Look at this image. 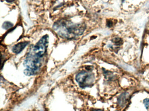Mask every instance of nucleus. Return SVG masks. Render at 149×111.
Instances as JSON below:
<instances>
[{
	"mask_svg": "<svg viewBox=\"0 0 149 111\" xmlns=\"http://www.w3.org/2000/svg\"><path fill=\"white\" fill-rule=\"evenodd\" d=\"M53 28L62 38L72 39L82 35L86 29V25L84 23H74L71 21L62 19L54 23Z\"/></svg>",
	"mask_w": 149,
	"mask_h": 111,
	"instance_id": "f257e3e1",
	"label": "nucleus"
},
{
	"mask_svg": "<svg viewBox=\"0 0 149 111\" xmlns=\"http://www.w3.org/2000/svg\"><path fill=\"white\" fill-rule=\"evenodd\" d=\"M41 58L30 50L24 61V65L26 68L24 70L26 75H33L39 71L41 65Z\"/></svg>",
	"mask_w": 149,
	"mask_h": 111,
	"instance_id": "f03ea898",
	"label": "nucleus"
},
{
	"mask_svg": "<svg viewBox=\"0 0 149 111\" xmlns=\"http://www.w3.org/2000/svg\"><path fill=\"white\" fill-rule=\"evenodd\" d=\"M76 79L81 87H88L92 86L94 83L95 76L93 73L82 71L77 75Z\"/></svg>",
	"mask_w": 149,
	"mask_h": 111,
	"instance_id": "7ed1b4c3",
	"label": "nucleus"
},
{
	"mask_svg": "<svg viewBox=\"0 0 149 111\" xmlns=\"http://www.w3.org/2000/svg\"><path fill=\"white\" fill-rule=\"evenodd\" d=\"M48 39L49 36L48 35L43 36L32 48L31 51L36 55L42 58L46 53L48 44Z\"/></svg>",
	"mask_w": 149,
	"mask_h": 111,
	"instance_id": "20e7f679",
	"label": "nucleus"
},
{
	"mask_svg": "<svg viewBox=\"0 0 149 111\" xmlns=\"http://www.w3.org/2000/svg\"><path fill=\"white\" fill-rule=\"evenodd\" d=\"M29 43V42L28 41L19 42L13 47L12 50L15 53H19L28 45Z\"/></svg>",
	"mask_w": 149,
	"mask_h": 111,
	"instance_id": "39448f33",
	"label": "nucleus"
},
{
	"mask_svg": "<svg viewBox=\"0 0 149 111\" xmlns=\"http://www.w3.org/2000/svg\"><path fill=\"white\" fill-rule=\"evenodd\" d=\"M129 95L127 93L122 94L118 98V103L121 106H124L128 101Z\"/></svg>",
	"mask_w": 149,
	"mask_h": 111,
	"instance_id": "423d86ee",
	"label": "nucleus"
},
{
	"mask_svg": "<svg viewBox=\"0 0 149 111\" xmlns=\"http://www.w3.org/2000/svg\"><path fill=\"white\" fill-rule=\"evenodd\" d=\"M13 23L9 21H6L3 23L2 25V27L5 29H8L13 27Z\"/></svg>",
	"mask_w": 149,
	"mask_h": 111,
	"instance_id": "0eeeda50",
	"label": "nucleus"
},
{
	"mask_svg": "<svg viewBox=\"0 0 149 111\" xmlns=\"http://www.w3.org/2000/svg\"><path fill=\"white\" fill-rule=\"evenodd\" d=\"M143 103L146 109L149 108V99L146 98V99H145L143 101Z\"/></svg>",
	"mask_w": 149,
	"mask_h": 111,
	"instance_id": "6e6552de",
	"label": "nucleus"
},
{
	"mask_svg": "<svg viewBox=\"0 0 149 111\" xmlns=\"http://www.w3.org/2000/svg\"><path fill=\"white\" fill-rule=\"evenodd\" d=\"M7 2L8 3H12L15 0H6Z\"/></svg>",
	"mask_w": 149,
	"mask_h": 111,
	"instance_id": "1a4fd4ad",
	"label": "nucleus"
},
{
	"mask_svg": "<svg viewBox=\"0 0 149 111\" xmlns=\"http://www.w3.org/2000/svg\"><path fill=\"white\" fill-rule=\"evenodd\" d=\"M92 111H103L102 110H101V109H96V110H93Z\"/></svg>",
	"mask_w": 149,
	"mask_h": 111,
	"instance_id": "9d476101",
	"label": "nucleus"
}]
</instances>
